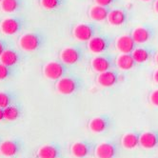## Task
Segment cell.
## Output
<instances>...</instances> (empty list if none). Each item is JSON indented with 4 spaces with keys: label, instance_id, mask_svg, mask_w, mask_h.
<instances>
[{
    "label": "cell",
    "instance_id": "cell-21",
    "mask_svg": "<svg viewBox=\"0 0 158 158\" xmlns=\"http://www.w3.org/2000/svg\"><path fill=\"white\" fill-rule=\"evenodd\" d=\"M37 158H59L61 156L60 147L53 144L41 146L36 152Z\"/></svg>",
    "mask_w": 158,
    "mask_h": 158
},
{
    "label": "cell",
    "instance_id": "cell-30",
    "mask_svg": "<svg viewBox=\"0 0 158 158\" xmlns=\"http://www.w3.org/2000/svg\"><path fill=\"white\" fill-rule=\"evenodd\" d=\"M95 4L102 5V6H107V7H111L112 5L116 4L119 0H94Z\"/></svg>",
    "mask_w": 158,
    "mask_h": 158
},
{
    "label": "cell",
    "instance_id": "cell-25",
    "mask_svg": "<svg viewBox=\"0 0 158 158\" xmlns=\"http://www.w3.org/2000/svg\"><path fill=\"white\" fill-rule=\"evenodd\" d=\"M68 0H39L42 9L46 10H56L66 5Z\"/></svg>",
    "mask_w": 158,
    "mask_h": 158
},
{
    "label": "cell",
    "instance_id": "cell-33",
    "mask_svg": "<svg viewBox=\"0 0 158 158\" xmlns=\"http://www.w3.org/2000/svg\"><path fill=\"white\" fill-rule=\"evenodd\" d=\"M153 9H154V12H155L156 14H158V0H154Z\"/></svg>",
    "mask_w": 158,
    "mask_h": 158
},
{
    "label": "cell",
    "instance_id": "cell-19",
    "mask_svg": "<svg viewBox=\"0 0 158 158\" xmlns=\"http://www.w3.org/2000/svg\"><path fill=\"white\" fill-rule=\"evenodd\" d=\"M140 131H130L121 137V146L126 150H133L140 146Z\"/></svg>",
    "mask_w": 158,
    "mask_h": 158
},
{
    "label": "cell",
    "instance_id": "cell-34",
    "mask_svg": "<svg viewBox=\"0 0 158 158\" xmlns=\"http://www.w3.org/2000/svg\"><path fill=\"white\" fill-rule=\"evenodd\" d=\"M4 118V109L3 108H0V121H2Z\"/></svg>",
    "mask_w": 158,
    "mask_h": 158
},
{
    "label": "cell",
    "instance_id": "cell-22",
    "mask_svg": "<svg viewBox=\"0 0 158 158\" xmlns=\"http://www.w3.org/2000/svg\"><path fill=\"white\" fill-rule=\"evenodd\" d=\"M21 60V54L14 49H6L0 56V62L8 67H14Z\"/></svg>",
    "mask_w": 158,
    "mask_h": 158
},
{
    "label": "cell",
    "instance_id": "cell-32",
    "mask_svg": "<svg viewBox=\"0 0 158 158\" xmlns=\"http://www.w3.org/2000/svg\"><path fill=\"white\" fill-rule=\"evenodd\" d=\"M152 77H153V81H154L156 84H158V69L154 71L153 76H152Z\"/></svg>",
    "mask_w": 158,
    "mask_h": 158
},
{
    "label": "cell",
    "instance_id": "cell-20",
    "mask_svg": "<svg viewBox=\"0 0 158 158\" xmlns=\"http://www.w3.org/2000/svg\"><path fill=\"white\" fill-rule=\"evenodd\" d=\"M138 65L131 53H121L116 58V67L121 71H131Z\"/></svg>",
    "mask_w": 158,
    "mask_h": 158
},
{
    "label": "cell",
    "instance_id": "cell-12",
    "mask_svg": "<svg viewBox=\"0 0 158 158\" xmlns=\"http://www.w3.org/2000/svg\"><path fill=\"white\" fill-rule=\"evenodd\" d=\"M120 149L116 141H106L96 145L94 156L96 158H116Z\"/></svg>",
    "mask_w": 158,
    "mask_h": 158
},
{
    "label": "cell",
    "instance_id": "cell-17",
    "mask_svg": "<svg viewBox=\"0 0 158 158\" xmlns=\"http://www.w3.org/2000/svg\"><path fill=\"white\" fill-rule=\"evenodd\" d=\"M140 147L145 150L158 148V130H151L142 132L140 136Z\"/></svg>",
    "mask_w": 158,
    "mask_h": 158
},
{
    "label": "cell",
    "instance_id": "cell-26",
    "mask_svg": "<svg viewBox=\"0 0 158 158\" xmlns=\"http://www.w3.org/2000/svg\"><path fill=\"white\" fill-rule=\"evenodd\" d=\"M21 115L20 109L17 106L10 105L4 108V118L8 121H15Z\"/></svg>",
    "mask_w": 158,
    "mask_h": 158
},
{
    "label": "cell",
    "instance_id": "cell-16",
    "mask_svg": "<svg viewBox=\"0 0 158 158\" xmlns=\"http://www.w3.org/2000/svg\"><path fill=\"white\" fill-rule=\"evenodd\" d=\"M114 45L117 51L121 53H132V52L138 46V44L133 40L131 33L117 37Z\"/></svg>",
    "mask_w": 158,
    "mask_h": 158
},
{
    "label": "cell",
    "instance_id": "cell-4",
    "mask_svg": "<svg viewBox=\"0 0 158 158\" xmlns=\"http://www.w3.org/2000/svg\"><path fill=\"white\" fill-rule=\"evenodd\" d=\"M102 31L101 26L95 21L83 22L75 25L73 29V36L80 42H88Z\"/></svg>",
    "mask_w": 158,
    "mask_h": 158
},
{
    "label": "cell",
    "instance_id": "cell-28",
    "mask_svg": "<svg viewBox=\"0 0 158 158\" xmlns=\"http://www.w3.org/2000/svg\"><path fill=\"white\" fill-rule=\"evenodd\" d=\"M12 103V95L6 92H0V108H6Z\"/></svg>",
    "mask_w": 158,
    "mask_h": 158
},
{
    "label": "cell",
    "instance_id": "cell-15",
    "mask_svg": "<svg viewBox=\"0 0 158 158\" xmlns=\"http://www.w3.org/2000/svg\"><path fill=\"white\" fill-rule=\"evenodd\" d=\"M157 49L153 46H150V45H138L133 52L132 55L134 59L136 60L138 64H143L149 62L152 59H154V56L157 53Z\"/></svg>",
    "mask_w": 158,
    "mask_h": 158
},
{
    "label": "cell",
    "instance_id": "cell-7",
    "mask_svg": "<svg viewBox=\"0 0 158 158\" xmlns=\"http://www.w3.org/2000/svg\"><path fill=\"white\" fill-rule=\"evenodd\" d=\"M117 56L114 53L103 52L95 55L91 60V67L95 73H103L111 69H117L116 67Z\"/></svg>",
    "mask_w": 158,
    "mask_h": 158
},
{
    "label": "cell",
    "instance_id": "cell-8",
    "mask_svg": "<svg viewBox=\"0 0 158 158\" xmlns=\"http://www.w3.org/2000/svg\"><path fill=\"white\" fill-rule=\"evenodd\" d=\"M156 35V29L153 25L145 23L141 26L134 28L131 31V35L138 45L146 44L151 41Z\"/></svg>",
    "mask_w": 158,
    "mask_h": 158
},
{
    "label": "cell",
    "instance_id": "cell-35",
    "mask_svg": "<svg viewBox=\"0 0 158 158\" xmlns=\"http://www.w3.org/2000/svg\"><path fill=\"white\" fill-rule=\"evenodd\" d=\"M154 62L156 63V65H158V52H157V53L154 56Z\"/></svg>",
    "mask_w": 158,
    "mask_h": 158
},
{
    "label": "cell",
    "instance_id": "cell-14",
    "mask_svg": "<svg viewBox=\"0 0 158 158\" xmlns=\"http://www.w3.org/2000/svg\"><path fill=\"white\" fill-rule=\"evenodd\" d=\"M122 78V74L116 69H111L98 73L96 76V82L103 88H111L117 85Z\"/></svg>",
    "mask_w": 158,
    "mask_h": 158
},
{
    "label": "cell",
    "instance_id": "cell-9",
    "mask_svg": "<svg viewBox=\"0 0 158 158\" xmlns=\"http://www.w3.org/2000/svg\"><path fill=\"white\" fill-rule=\"evenodd\" d=\"M25 26V19L20 16H12L4 18L0 22V31L6 35H16Z\"/></svg>",
    "mask_w": 158,
    "mask_h": 158
},
{
    "label": "cell",
    "instance_id": "cell-2",
    "mask_svg": "<svg viewBox=\"0 0 158 158\" xmlns=\"http://www.w3.org/2000/svg\"><path fill=\"white\" fill-rule=\"evenodd\" d=\"M87 50H88L87 43L85 42H81L78 44L72 45V46L69 47H66L61 51L59 54L60 60L70 66L78 64L85 59Z\"/></svg>",
    "mask_w": 158,
    "mask_h": 158
},
{
    "label": "cell",
    "instance_id": "cell-18",
    "mask_svg": "<svg viewBox=\"0 0 158 158\" xmlns=\"http://www.w3.org/2000/svg\"><path fill=\"white\" fill-rule=\"evenodd\" d=\"M110 10H111V7L95 4L93 7L89 8L88 15L93 21L102 22V21H105L108 19Z\"/></svg>",
    "mask_w": 158,
    "mask_h": 158
},
{
    "label": "cell",
    "instance_id": "cell-5",
    "mask_svg": "<svg viewBox=\"0 0 158 158\" xmlns=\"http://www.w3.org/2000/svg\"><path fill=\"white\" fill-rule=\"evenodd\" d=\"M71 67L70 65L65 64L61 60H53L46 63L43 66L42 73L43 75L49 80L57 81L58 79L70 73Z\"/></svg>",
    "mask_w": 158,
    "mask_h": 158
},
{
    "label": "cell",
    "instance_id": "cell-37",
    "mask_svg": "<svg viewBox=\"0 0 158 158\" xmlns=\"http://www.w3.org/2000/svg\"><path fill=\"white\" fill-rule=\"evenodd\" d=\"M1 1H2V0H0V2H1Z\"/></svg>",
    "mask_w": 158,
    "mask_h": 158
},
{
    "label": "cell",
    "instance_id": "cell-13",
    "mask_svg": "<svg viewBox=\"0 0 158 158\" xmlns=\"http://www.w3.org/2000/svg\"><path fill=\"white\" fill-rule=\"evenodd\" d=\"M131 18V15L129 12V10L124 7H118L110 10L107 20L110 25L119 27L128 23Z\"/></svg>",
    "mask_w": 158,
    "mask_h": 158
},
{
    "label": "cell",
    "instance_id": "cell-3",
    "mask_svg": "<svg viewBox=\"0 0 158 158\" xmlns=\"http://www.w3.org/2000/svg\"><path fill=\"white\" fill-rule=\"evenodd\" d=\"M46 42V36L41 31H30L23 33L18 39V46L21 50L32 52L40 50Z\"/></svg>",
    "mask_w": 158,
    "mask_h": 158
},
{
    "label": "cell",
    "instance_id": "cell-10",
    "mask_svg": "<svg viewBox=\"0 0 158 158\" xmlns=\"http://www.w3.org/2000/svg\"><path fill=\"white\" fill-rule=\"evenodd\" d=\"M114 125V119L110 114H99L88 123V128L94 133H104Z\"/></svg>",
    "mask_w": 158,
    "mask_h": 158
},
{
    "label": "cell",
    "instance_id": "cell-6",
    "mask_svg": "<svg viewBox=\"0 0 158 158\" xmlns=\"http://www.w3.org/2000/svg\"><path fill=\"white\" fill-rule=\"evenodd\" d=\"M115 36L110 35H97L87 42L88 50L95 54L107 52L115 44Z\"/></svg>",
    "mask_w": 158,
    "mask_h": 158
},
{
    "label": "cell",
    "instance_id": "cell-11",
    "mask_svg": "<svg viewBox=\"0 0 158 158\" xmlns=\"http://www.w3.org/2000/svg\"><path fill=\"white\" fill-rule=\"evenodd\" d=\"M96 145L93 141L89 140H81L76 141L71 145V153L75 158H87L91 156L93 153L94 154V151Z\"/></svg>",
    "mask_w": 158,
    "mask_h": 158
},
{
    "label": "cell",
    "instance_id": "cell-27",
    "mask_svg": "<svg viewBox=\"0 0 158 158\" xmlns=\"http://www.w3.org/2000/svg\"><path fill=\"white\" fill-rule=\"evenodd\" d=\"M13 67H8L0 62V81L8 79L13 73Z\"/></svg>",
    "mask_w": 158,
    "mask_h": 158
},
{
    "label": "cell",
    "instance_id": "cell-29",
    "mask_svg": "<svg viewBox=\"0 0 158 158\" xmlns=\"http://www.w3.org/2000/svg\"><path fill=\"white\" fill-rule=\"evenodd\" d=\"M149 100H150V103L153 107L158 108V88L153 89V91L150 94Z\"/></svg>",
    "mask_w": 158,
    "mask_h": 158
},
{
    "label": "cell",
    "instance_id": "cell-23",
    "mask_svg": "<svg viewBox=\"0 0 158 158\" xmlns=\"http://www.w3.org/2000/svg\"><path fill=\"white\" fill-rule=\"evenodd\" d=\"M19 152V145L15 141L6 140L0 144V153L6 157L15 156Z\"/></svg>",
    "mask_w": 158,
    "mask_h": 158
},
{
    "label": "cell",
    "instance_id": "cell-36",
    "mask_svg": "<svg viewBox=\"0 0 158 158\" xmlns=\"http://www.w3.org/2000/svg\"><path fill=\"white\" fill-rule=\"evenodd\" d=\"M143 2H150V1H153V0H141Z\"/></svg>",
    "mask_w": 158,
    "mask_h": 158
},
{
    "label": "cell",
    "instance_id": "cell-31",
    "mask_svg": "<svg viewBox=\"0 0 158 158\" xmlns=\"http://www.w3.org/2000/svg\"><path fill=\"white\" fill-rule=\"evenodd\" d=\"M8 49V44L5 40L0 39V56L5 52V50Z\"/></svg>",
    "mask_w": 158,
    "mask_h": 158
},
{
    "label": "cell",
    "instance_id": "cell-24",
    "mask_svg": "<svg viewBox=\"0 0 158 158\" xmlns=\"http://www.w3.org/2000/svg\"><path fill=\"white\" fill-rule=\"evenodd\" d=\"M23 0H2L0 2V9L3 13L14 14L20 10Z\"/></svg>",
    "mask_w": 158,
    "mask_h": 158
},
{
    "label": "cell",
    "instance_id": "cell-1",
    "mask_svg": "<svg viewBox=\"0 0 158 158\" xmlns=\"http://www.w3.org/2000/svg\"><path fill=\"white\" fill-rule=\"evenodd\" d=\"M85 85L82 76L75 73H68L55 82V89L60 94L73 95L83 91Z\"/></svg>",
    "mask_w": 158,
    "mask_h": 158
}]
</instances>
